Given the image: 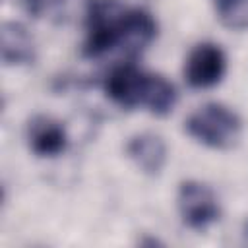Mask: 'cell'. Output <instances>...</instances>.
<instances>
[{
  "label": "cell",
  "mask_w": 248,
  "mask_h": 248,
  "mask_svg": "<svg viewBox=\"0 0 248 248\" xmlns=\"http://www.w3.org/2000/svg\"><path fill=\"white\" fill-rule=\"evenodd\" d=\"M184 128L196 141L213 149H227L236 141L242 122L229 107L221 103H207L186 118Z\"/></svg>",
  "instance_id": "cell-1"
},
{
  "label": "cell",
  "mask_w": 248,
  "mask_h": 248,
  "mask_svg": "<svg viewBox=\"0 0 248 248\" xmlns=\"http://www.w3.org/2000/svg\"><path fill=\"white\" fill-rule=\"evenodd\" d=\"M124 4L120 0H93L91 10L85 17L87 37L83 43V54L97 58L110 48L118 46L120 27L126 16Z\"/></svg>",
  "instance_id": "cell-2"
},
{
  "label": "cell",
  "mask_w": 248,
  "mask_h": 248,
  "mask_svg": "<svg viewBox=\"0 0 248 248\" xmlns=\"http://www.w3.org/2000/svg\"><path fill=\"white\" fill-rule=\"evenodd\" d=\"M178 211L182 221L196 231L207 229L221 215L215 192L198 180H186L178 188Z\"/></svg>",
  "instance_id": "cell-3"
},
{
  "label": "cell",
  "mask_w": 248,
  "mask_h": 248,
  "mask_svg": "<svg viewBox=\"0 0 248 248\" xmlns=\"http://www.w3.org/2000/svg\"><path fill=\"white\" fill-rule=\"evenodd\" d=\"M225 70H227L225 52L213 43H200L190 50L186 58L184 76L192 87L205 89L219 83L221 78L225 76Z\"/></svg>",
  "instance_id": "cell-4"
},
{
  "label": "cell",
  "mask_w": 248,
  "mask_h": 248,
  "mask_svg": "<svg viewBox=\"0 0 248 248\" xmlns=\"http://www.w3.org/2000/svg\"><path fill=\"white\" fill-rule=\"evenodd\" d=\"M147 76L149 74L138 70L132 64H122L107 76L105 91L122 108L132 110L136 107H143Z\"/></svg>",
  "instance_id": "cell-5"
},
{
  "label": "cell",
  "mask_w": 248,
  "mask_h": 248,
  "mask_svg": "<svg viewBox=\"0 0 248 248\" xmlns=\"http://www.w3.org/2000/svg\"><path fill=\"white\" fill-rule=\"evenodd\" d=\"M155 37H157V23L149 12L141 8L126 10L118 37V46L126 56L134 58L141 54L153 43Z\"/></svg>",
  "instance_id": "cell-6"
},
{
  "label": "cell",
  "mask_w": 248,
  "mask_h": 248,
  "mask_svg": "<svg viewBox=\"0 0 248 248\" xmlns=\"http://www.w3.org/2000/svg\"><path fill=\"white\" fill-rule=\"evenodd\" d=\"M27 143L39 157H56L66 151L68 136L58 120L39 114L27 124Z\"/></svg>",
  "instance_id": "cell-7"
},
{
  "label": "cell",
  "mask_w": 248,
  "mask_h": 248,
  "mask_svg": "<svg viewBox=\"0 0 248 248\" xmlns=\"http://www.w3.org/2000/svg\"><path fill=\"white\" fill-rule=\"evenodd\" d=\"M126 153L149 176H157L167 163V145L155 134H138L130 138Z\"/></svg>",
  "instance_id": "cell-8"
},
{
  "label": "cell",
  "mask_w": 248,
  "mask_h": 248,
  "mask_svg": "<svg viewBox=\"0 0 248 248\" xmlns=\"http://www.w3.org/2000/svg\"><path fill=\"white\" fill-rule=\"evenodd\" d=\"M0 48H2V60L6 66H19L35 60L33 35L17 21H6L2 25Z\"/></svg>",
  "instance_id": "cell-9"
},
{
  "label": "cell",
  "mask_w": 248,
  "mask_h": 248,
  "mask_svg": "<svg viewBox=\"0 0 248 248\" xmlns=\"http://www.w3.org/2000/svg\"><path fill=\"white\" fill-rule=\"evenodd\" d=\"M176 103V89L170 81H167L163 76H147V85H145V95H143V107L157 114L165 116L172 110Z\"/></svg>",
  "instance_id": "cell-10"
},
{
  "label": "cell",
  "mask_w": 248,
  "mask_h": 248,
  "mask_svg": "<svg viewBox=\"0 0 248 248\" xmlns=\"http://www.w3.org/2000/svg\"><path fill=\"white\" fill-rule=\"evenodd\" d=\"M221 23L229 29H248V0H213Z\"/></svg>",
  "instance_id": "cell-11"
},
{
  "label": "cell",
  "mask_w": 248,
  "mask_h": 248,
  "mask_svg": "<svg viewBox=\"0 0 248 248\" xmlns=\"http://www.w3.org/2000/svg\"><path fill=\"white\" fill-rule=\"evenodd\" d=\"M56 0H23V8L33 17H46L52 12Z\"/></svg>",
  "instance_id": "cell-12"
}]
</instances>
